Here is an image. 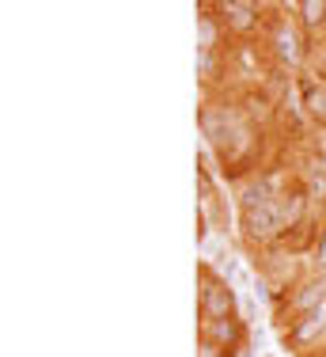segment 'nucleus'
I'll return each instance as SVG.
<instances>
[{
  "instance_id": "obj_4",
  "label": "nucleus",
  "mask_w": 326,
  "mask_h": 357,
  "mask_svg": "<svg viewBox=\"0 0 326 357\" xmlns=\"http://www.w3.org/2000/svg\"><path fill=\"white\" fill-rule=\"evenodd\" d=\"M209 8L217 12L228 35L235 38H251L262 27V4H254V0H212Z\"/></svg>"
},
{
  "instance_id": "obj_15",
  "label": "nucleus",
  "mask_w": 326,
  "mask_h": 357,
  "mask_svg": "<svg viewBox=\"0 0 326 357\" xmlns=\"http://www.w3.org/2000/svg\"><path fill=\"white\" fill-rule=\"evenodd\" d=\"M311 259H315V270H319V274H326V225L319 228V236H315Z\"/></svg>"
},
{
  "instance_id": "obj_6",
  "label": "nucleus",
  "mask_w": 326,
  "mask_h": 357,
  "mask_svg": "<svg viewBox=\"0 0 326 357\" xmlns=\"http://www.w3.org/2000/svg\"><path fill=\"white\" fill-rule=\"evenodd\" d=\"M239 228H243V240L247 243H258V248H270V243L285 240V225H281V217H277V209H273V206L239 213Z\"/></svg>"
},
{
  "instance_id": "obj_17",
  "label": "nucleus",
  "mask_w": 326,
  "mask_h": 357,
  "mask_svg": "<svg viewBox=\"0 0 326 357\" xmlns=\"http://www.w3.org/2000/svg\"><path fill=\"white\" fill-rule=\"evenodd\" d=\"M315 164H319L323 172H326V144H323V149H319V156H315Z\"/></svg>"
},
{
  "instance_id": "obj_18",
  "label": "nucleus",
  "mask_w": 326,
  "mask_h": 357,
  "mask_svg": "<svg viewBox=\"0 0 326 357\" xmlns=\"http://www.w3.org/2000/svg\"><path fill=\"white\" fill-rule=\"evenodd\" d=\"M323 144H326V141H323Z\"/></svg>"
},
{
  "instance_id": "obj_7",
  "label": "nucleus",
  "mask_w": 326,
  "mask_h": 357,
  "mask_svg": "<svg viewBox=\"0 0 326 357\" xmlns=\"http://www.w3.org/2000/svg\"><path fill=\"white\" fill-rule=\"evenodd\" d=\"M285 346L296 350V354H307V350H315V346H326V304L288 323Z\"/></svg>"
},
{
  "instance_id": "obj_14",
  "label": "nucleus",
  "mask_w": 326,
  "mask_h": 357,
  "mask_svg": "<svg viewBox=\"0 0 326 357\" xmlns=\"http://www.w3.org/2000/svg\"><path fill=\"white\" fill-rule=\"evenodd\" d=\"M224 73H231L228 54H205V50H197V80H201V84H217Z\"/></svg>"
},
{
  "instance_id": "obj_3",
  "label": "nucleus",
  "mask_w": 326,
  "mask_h": 357,
  "mask_svg": "<svg viewBox=\"0 0 326 357\" xmlns=\"http://www.w3.org/2000/svg\"><path fill=\"white\" fill-rule=\"evenodd\" d=\"M197 312H201V319H228L235 316V293H231L228 278H217L209 266H201V274H197Z\"/></svg>"
},
{
  "instance_id": "obj_1",
  "label": "nucleus",
  "mask_w": 326,
  "mask_h": 357,
  "mask_svg": "<svg viewBox=\"0 0 326 357\" xmlns=\"http://www.w3.org/2000/svg\"><path fill=\"white\" fill-rule=\"evenodd\" d=\"M197 122H201L205 141H209V149L220 156L224 167L247 164L258 149V130L235 103H205Z\"/></svg>"
},
{
  "instance_id": "obj_5",
  "label": "nucleus",
  "mask_w": 326,
  "mask_h": 357,
  "mask_svg": "<svg viewBox=\"0 0 326 357\" xmlns=\"http://www.w3.org/2000/svg\"><path fill=\"white\" fill-rule=\"evenodd\" d=\"M326 304V274H304V278H296L293 285H288V296H285V312L293 319L300 316H307V312H315V308H323Z\"/></svg>"
},
{
  "instance_id": "obj_8",
  "label": "nucleus",
  "mask_w": 326,
  "mask_h": 357,
  "mask_svg": "<svg viewBox=\"0 0 326 357\" xmlns=\"http://www.w3.org/2000/svg\"><path fill=\"white\" fill-rule=\"evenodd\" d=\"M273 209H277L285 232L304 228L307 225V209H311V194L304 190V183H285L277 190V198H273Z\"/></svg>"
},
{
  "instance_id": "obj_2",
  "label": "nucleus",
  "mask_w": 326,
  "mask_h": 357,
  "mask_svg": "<svg viewBox=\"0 0 326 357\" xmlns=\"http://www.w3.org/2000/svg\"><path fill=\"white\" fill-rule=\"evenodd\" d=\"M265 50H270V57L277 65H285V69H300V65L311 57V46H307L304 27H300L296 20H288V15L273 20L270 35H265Z\"/></svg>"
},
{
  "instance_id": "obj_9",
  "label": "nucleus",
  "mask_w": 326,
  "mask_h": 357,
  "mask_svg": "<svg viewBox=\"0 0 326 357\" xmlns=\"http://www.w3.org/2000/svg\"><path fill=\"white\" fill-rule=\"evenodd\" d=\"M285 183H273L265 172L258 175H247L243 183H239V213H251V209H265V206H273V198H277V190Z\"/></svg>"
},
{
  "instance_id": "obj_13",
  "label": "nucleus",
  "mask_w": 326,
  "mask_h": 357,
  "mask_svg": "<svg viewBox=\"0 0 326 357\" xmlns=\"http://www.w3.org/2000/svg\"><path fill=\"white\" fill-rule=\"evenodd\" d=\"M300 88H304V110H307V118H311L315 126H326V73L319 76V80H304Z\"/></svg>"
},
{
  "instance_id": "obj_16",
  "label": "nucleus",
  "mask_w": 326,
  "mask_h": 357,
  "mask_svg": "<svg viewBox=\"0 0 326 357\" xmlns=\"http://www.w3.org/2000/svg\"><path fill=\"white\" fill-rule=\"evenodd\" d=\"M197 357H231V350L217 346L212 338H197Z\"/></svg>"
},
{
  "instance_id": "obj_12",
  "label": "nucleus",
  "mask_w": 326,
  "mask_h": 357,
  "mask_svg": "<svg viewBox=\"0 0 326 357\" xmlns=\"http://www.w3.org/2000/svg\"><path fill=\"white\" fill-rule=\"evenodd\" d=\"M281 12H293L304 35H326V0H300V4H281Z\"/></svg>"
},
{
  "instance_id": "obj_10",
  "label": "nucleus",
  "mask_w": 326,
  "mask_h": 357,
  "mask_svg": "<svg viewBox=\"0 0 326 357\" xmlns=\"http://www.w3.org/2000/svg\"><path fill=\"white\" fill-rule=\"evenodd\" d=\"M228 31L224 23L217 20V12H212L209 4L197 8V50H205V54H228Z\"/></svg>"
},
{
  "instance_id": "obj_11",
  "label": "nucleus",
  "mask_w": 326,
  "mask_h": 357,
  "mask_svg": "<svg viewBox=\"0 0 326 357\" xmlns=\"http://www.w3.org/2000/svg\"><path fill=\"white\" fill-rule=\"evenodd\" d=\"M201 338H212L217 346H224V350H239L247 338V327L243 319L228 316V319H201Z\"/></svg>"
}]
</instances>
